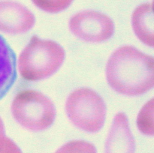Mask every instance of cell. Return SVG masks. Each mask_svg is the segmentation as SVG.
I'll return each mask as SVG.
<instances>
[{
  "label": "cell",
  "instance_id": "6da1fadb",
  "mask_svg": "<svg viewBox=\"0 0 154 153\" xmlns=\"http://www.w3.org/2000/svg\"><path fill=\"white\" fill-rule=\"evenodd\" d=\"M106 78L111 88L119 94L138 96L154 85V60L132 46H123L110 56Z\"/></svg>",
  "mask_w": 154,
  "mask_h": 153
},
{
  "label": "cell",
  "instance_id": "7a4b0ae2",
  "mask_svg": "<svg viewBox=\"0 0 154 153\" xmlns=\"http://www.w3.org/2000/svg\"><path fill=\"white\" fill-rule=\"evenodd\" d=\"M65 58L66 52L61 45L34 35L20 54L18 69L26 80L39 81L55 74Z\"/></svg>",
  "mask_w": 154,
  "mask_h": 153
},
{
  "label": "cell",
  "instance_id": "3957f363",
  "mask_svg": "<svg viewBox=\"0 0 154 153\" xmlns=\"http://www.w3.org/2000/svg\"><path fill=\"white\" fill-rule=\"evenodd\" d=\"M14 118L32 131L46 130L54 124L56 108L52 100L35 90H23L17 94L11 104Z\"/></svg>",
  "mask_w": 154,
  "mask_h": 153
},
{
  "label": "cell",
  "instance_id": "277c9868",
  "mask_svg": "<svg viewBox=\"0 0 154 153\" xmlns=\"http://www.w3.org/2000/svg\"><path fill=\"white\" fill-rule=\"evenodd\" d=\"M66 110L71 122L84 131L96 133L105 124L106 105L102 98L90 88L72 92L66 100Z\"/></svg>",
  "mask_w": 154,
  "mask_h": 153
},
{
  "label": "cell",
  "instance_id": "5b68a950",
  "mask_svg": "<svg viewBox=\"0 0 154 153\" xmlns=\"http://www.w3.org/2000/svg\"><path fill=\"white\" fill-rule=\"evenodd\" d=\"M71 32L81 40L99 43L108 40L114 33V23L107 15L95 10H84L69 20Z\"/></svg>",
  "mask_w": 154,
  "mask_h": 153
},
{
  "label": "cell",
  "instance_id": "8992f818",
  "mask_svg": "<svg viewBox=\"0 0 154 153\" xmlns=\"http://www.w3.org/2000/svg\"><path fill=\"white\" fill-rule=\"evenodd\" d=\"M35 22L34 14L23 4L0 1V32L9 34H24Z\"/></svg>",
  "mask_w": 154,
  "mask_h": 153
},
{
  "label": "cell",
  "instance_id": "52a82bcc",
  "mask_svg": "<svg viewBox=\"0 0 154 153\" xmlns=\"http://www.w3.org/2000/svg\"><path fill=\"white\" fill-rule=\"evenodd\" d=\"M135 142L123 112L114 116L105 145V153H135Z\"/></svg>",
  "mask_w": 154,
  "mask_h": 153
},
{
  "label": "cell",
  "instance_id": "ba28073f",
  "mask_svg": "<svg viewBox=\"0 0 154 153\" xmlns=\"http://www.w3.org/2000/svg\"><path fill=\"white\" fill-rule=\"evenodd\" d=\"M17 78L16 55L0 35V100L11 89Z\"/></svg>",
  "mask_w": 154,
  "mask_h": 153
},
{
  "label": "cell",
  "instance_id": "9c48e42d",
  "mask_svg": "<svg viewBox=\"0 0 154 153\" xmlns=\"http://www.w3.org/2000/svg\"><path fill=\"white\" fill-rule=\"evenodd\" d=\"M132 24L134 32L141 42L153 47L154 42L153 3L138 6L133 12Z\"/></svg>",
  "mask_w": 154,
  "mask_h": 153
},
{
  "label": "cell",
  "instance_id": "30bf717a",
  "mask_svg": "<svg viewBox=\"0 0 154 153\" xmlns=\"http://www.w3.org/2000/svg\"><path fill=\"white\" fill-rule=\"evenodd\" d=\"M138 129L147 136H153V99L147 102L138 114L137 119Z\"/></svg>",
  "mask_w": 154,
  "mask_h": 153
},
{
  "label": "cell",
  "instance_id": "8fae6325",
  "mask_svg": "<svg viewBox=\"0 0 154 153\" xmlns=\"http://www.w3.org/2000/svg\"><path fill=\"white\" fill-rule=\"evenodd\" d=\"M55 153H97L96 146L85 140H72L60 147Z\"/></svg>",
  "mask_w": 154,
  "mask_h": 153
},
{
  "label": "cell",
  "instance_id": "7c38bea8",
  "mask_svg": "<svg viewBox=\"0 0 154 153\" xmlns=\"http://www.w3.org/2000/svg\"><path fill=\"white\" fill-rule=\"evenodd\" d=\"M32 2L44 11L58 13L68 8L73 0H32Z\"/></svg>",
  "mask_w": 154,
  "mask_h": 153
},
{
  "label": "cell",
  "instance_id": "4fadbf2b",
  "mask_svg": "<svg viewBox=\"0 0 154 153\" xmlns=\"http://www.w3.org/2000/svg\"><path fill=\"white\" fill-rule=\"evenodd\" d=\"M0 153H22L20 148L5 134L0 135Z\"/></svg>",
  "mask_w": 154,
  "mask_h": 153
},
{
  "label": "cell",
  "instance_id": "5bb4252c",
  "mask_svg": "<svg viewBox=\"0 0 154 153\" xmlns=\"http://www.w3.org/2000/svg\"><path fill=\"white\" fill-rule=\"evenodd\" d=\"M2 134H5L4 123H3L1 117H0V135Z\"/></svg>",
  "mask_w": 154,
  "mask_h": 153
}]
</instances>
